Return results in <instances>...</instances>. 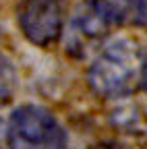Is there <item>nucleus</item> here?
Instances as JSON below:
<instances>
[{"label":"nucleus","instance_id":"f257e3e1","mask_svg":"<svg viewBox=\"0 0 147 149\" xmlns=\"http://www.w3.org/2000/svg\"><path fill=\"white\" fill-rule=\"evenodd\" d=\"M143 54L133 40H114L104 46L89 66V85L100 97H126L141 85Z\"/></svg>","mask_w":147,"mask_h":149},{"label":"nucleus","instance_id":"f03ea898","mask_svg":"<svg viewBox=\"0 0 147 149\" xmlns=\"http://www.w3.org/2000/svg\"><path fill=\"white\" fill-rule=\"evenodd\" d=\"M13 149H66V133L50 110L21 106L8 122Z\"/></svg>","mask_w":147,"mask_h":149},{"label":"nucleus","instance_id":"7ed1b4c3","mask_svg":"<svg viewBox=\"0 0 147 149\" xmlns=\"http://www.w3.org/2000/svg\"><path fill=\"white\" fill-rule=\"evenodd\" d=\"M17 19L23 35L33 46L50 48L64 29L62 0H23Z\"/></svg>","mask_w":147,"mask_h":149},{"label":"nucleus","instance_id":"20e7f679","mask_svg":"<svg viewBox=\"0 0 147 149\" xmlns=\"http://www.w3.org/2000/svg\"><path fill=\"white\" fill-rule=\"evenodd\" d=\"M89 6L106 25H147V0H91Z\"/></svg>","mask_w":147,"mask_h":149},{"label":"nucleus","instance_id":"39448f33","mask_svg":"<svg viewBox=\"0 0 147 149\" xmlns=\"http://www.w3.org/2000/svg\"><path fill=\"white\" fill-rule=\"evenodd\" d=\"M106 27L108 25L93 13V8L87 6L83 13H79L75 17V21L70 25V48L85 50V46L93 44L95 40H100L104 35Z\"/></svg>","mask_w":147,"mask_h":149},{"label":"nucleus","instance_id":"423d86ee","mask_svg":"<svg viewBox=\"0 0 147 149\" xmlns=\"http://www.w3.org/2000/svg\"><path fill=\"white\" fill-rule=\"evenodd\" d=\"M17 70L15 64L10 62L8 56H4L0 52V106L8 104L15 97V91H17Z\"/></svg>","mask_w":147,"mask_h":149},{"label":"nucleus","instance_id":"0eeeda50","mask_svg":"<svg viewBox=\"0 0 147 149\" xmlns=\"http://www.w3.org/2000/svg\"><path fill=\"white\" fill-rule=\"evenodd\" d=\"M0 149H13L10 145V133H8V124L0 118Z\"/></svg>","mask_w":147,"mask_h":149},{"label":"nucleus","instance_id":"6e6552de","mask_svg":"<svg viewBox=\"0 0 147 149\" xmlns=\"http://www.w3.org/2000/svg\"><path fill=\"white\" fill-rule=\"evenodd\" d=\"M141 85L147 89V60H145V64H143V79H141Z\"/></svg>","mask_w":147,"mask_h":149},{"label":"nucleus","instance_id":"1a4fd4ad","mask_svg":"<svg viewBox=\"0 0 147 149\" xmlns=\"http://www.w3.org/2000/svg\"><path fill=\"white\" fill-rule=\"evenodd\" d=\"M95 149H124V147H122V145H110V143H108V145H98Z\"/></svg>","mask_w":147,"mask_h":149}]
</instances>
